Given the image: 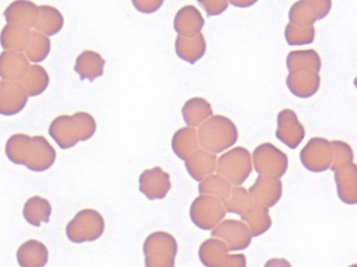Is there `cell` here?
<instances>
[{
  "instance_id": "28",
  "label": "cell",
  "mask_w": 357,
  "mask_h": 267,
  "mask_svg": "<svg viewBox=\"0 0 357 267\" xmlns=\"http://www.w3.org/2000/svg\"><path fill=\"white\" fill-rule=\"evenodd\" d=\"M287 85L289 91L298 98H310L314 94L312 90V75L306 73L304 69L289 71Z\"/></svg>"
},
{
  "instance_id": "3",
  "label": "cell",
  "mask_w": 357,
  "mask_h": 267,
  "mask_svg": "<svg viewBox=\"0 0 357 267\" xmlns=\"http://www.w3.org/2000/svg\"><path fill=\"white\" fill-rule=\"evenodd\" d=\"M144 254L146 267H175L177 241L169 233H152L144 241Z\"/></svg>"
},
{
  "instance_id": "33",
  "label": "cell",
  "mask_w": 357,
  "mask_h": 267,
  "mask_svg": "<svg viewBox=\"0 0 357 267\" xmlns=\"http://www.w3.org/2000/svg\"><path fill=\"white\" fill-rule=\"evenodd\" d=\"M132 3L142 14H154L162 8L165 0H132Z\"/></svg>"
},
{
  "instance_id": "4",
  "label": "cell",
  "mask_w": 357,
  "mask_h": 267,
  "mask_svg": "<svg viewBox=\"0 0 357 267\" xmlns=\"http://www.w3.org/2000/svg\"><path fill=\"white\" fill-rule=\"evenodd\" d=\"M252 155L245 147H234L218 158L216 174L226 178L234 186L243 185L252 174Z\"/></svg>"
},
{
  "instance_id": "26",
  "label": "cell",
  "mask_w": 357,
  "mask_h": 267,
  "mask_svg": "<svg viewBox=\"0 0 357 267\" xmlns=\"http://www.w3.org/2000/svg\"><path fill=\"white\" fill-rule=\"evenodd\" d=\"M232 184L218 174H210L199 184V193L216 197L225 203L230 197Z\"/></svg>"
},
{
  "instance_id": "2",
  "label": "cell",
  "mask_w": 357,
  "mask_h": 267,
  "mask_svg": "<svg viewBox=\"0 0 357 267\" xmlns=\"http://www.w3.org/2000/svg\"><path fill=\"white\" fill-rule=\"evenodd\" d=\"M202 148L218 155L230 149L238 140V130L228 117L213 115L197 130Z\"/></svg>"
},
{
  "instance_id": "11",
  "label": "cell",
  "mask_w": 357,
  "mask_h": 267,
  "mask_svg": "<svg viewBox=\"0 0 357 267\" xmlns=\"http://www.w3.org/2000/svg\"><path fill=\"white\" fill-rule=\"evenodd\" d=\"M29 94L20 82H0V114L10 116L22 111Z\"/></svg>"
},
{
  "instance_id": "7",
  "label": "cell",
  "mask_w": 357,
  "mask_h": 267,
  "mask_svg": "<svg viewBox=\"0 0 357 267\" xmlns=\"http://www.w3.org/2000/svg\"><path fill=\"white\" fill-rule=\"evenodd\" d=\"M255 171L259 176L282 178L289 167V159L280 149L272 143L258 145L252 155Z\"/></svg>"
},
{
  "instance_id": "5",
  "label": "cell",
  "mask_w": 357,
  "mask_h": 267,
  "mask_svg": "<svg viewBox=\"0 0 357 267\" xmlns=\"http://www.w3.org/2000/svg\"><path fill=\"white\" fill-rule=\"evenodd\" d=\"M105 232V220L100 212L93 209L79 211L67 226L69 241L75 243L98 241Z\"/></svg>"
},
{
  "instance_id": "10",
  "label": "cell",
  "mask_w": 357,
  "mask_h": 267,
  "mask_svg": "<svg viewBox=\"0 0 357 267\" xmlns=\"http://www.w3.org/2000/svg\"><path fill=\"white\" fill-rule=\"evenodd\" d=\"M250 195L254 205L272 208L280 201L282 195V183L274 176H259L253 186L250 187Z\"/></svg>"
},
{
  "instance_id": "8",
  "label": "cell",
  "mask_w": 357,
  "mask_h": 267,
  "mask_svg": "<svg viewBox=\"0 0 357 267\" xmlns=\"http://www.w3.org/2000/svg\"><path fill=\"white\" fill-rule=\"evenodd\" d=\"M211 237L224 241L230 252L243 251L248 249L253 238L247 224L243 220H235L220 222L211 231Z\"/></svg>"
},
{
  "instance_id": "24",
  "label": "cell",
  "mask_w": 357,
  "mask_h": 267,
  "mask_svg": "<svg viewBox=\"0 0 357 267\" xmlns=\"http://www.w3.org/2000/svg\"><path fill=\"white\" fill-rule=\"evenodd\" d=\"M241 220L247 224L252 236H261L270 230L272 218H270L268 208L254 205L249 211L241 216Z\"/></svg>"
},
{
  "instance_id": "20",
  "label": "cell",
  "mask_w": 357,
  "mask_h": 267,
  "mask_svg": "<svg viewBox=\"0 0 357 267\" xmlns=\"http://www.w3.org/2000/svg\"><path fill=\"white\" fill-rule=\"evenodd\" d=\"M229 252V247L224 241L211 237L199 247V261L205 267H222L228 257Z\"/></svg>"
},
{
  "instance_id": "35",
  "label": "cell",
  "mask_w": 357,
  "mask_h": 267,
  "mask_svg": "<svg viewBox=\"0 0 357 267\" xmlns=\"http://www.w3.org/2000/svg\"><path fill=\"white\" fill-rule=\"evenodd\" d=\"M258 0H229V3L237 8H248L257 3Z\"/></svg>"
},
{
  "instance_id": "25",
  "label": "cell",
  "mask_w": 357,
  "mask_h": 267,
  "mask_svg": "<svg viewBox=\"0 0 357 267\" xmlns=\"http://www.w3.org/2000/svg\"><path fill=\"white\" fill-rule=\"evenodd\" d=\"M64 25V17L54 6H39V19L36 24V31L50 37L56 35Z\"/></svg>"
},
{
  "instance_id": "29",
  "label": "cell",
  "mask_w": 357,
  "mask_h": 267,
  "mask_svg": "<svg viewBox=\"0 0 357 267\" xmlns=\"http://www.w3.org/2000/svg\"><path fill=\"white\" fill-rule=\"evenodd\" d=\"M253 206L254 203L249 191L241 186L232 187L230 197L224 203L225 209L228 213L241 216L249 211Z\"/></svg>"
},
{
  "instance_id": "13",
  "label": "cell",
  "mask_w": 357,
  "mask_h": 267,
  "mask_svg": "<svg viewBox=\"0 0 357 267\" xmlns=\"http://www.w3.org/2000/svg\"><path fill=\"white\" fill-rule=\"evenodd\" d=\"M3 15L8 24L31 29L39 19V6L29 0H16L6 8Z\"/></svg>"
},
{
  "instance_id": "23",
  "label": "cell",
  "mask_w": 357,
  "mask_h": 267,
  "mask_svg": "<svg viewBox=\"0 0 357 267\" xmlns=\"http://www.w3.org/2000/svg\"><path fill=\"white\" fill-rule=\"evenodd\" d=\"M199 136L195 128H182L176 132L172 139V148L178 159L183 161L199 149Z\"/></svg>"
},
{
  "instance_id": "1",
  "label": "cell",
  "mask_w": 357,
  "mask_h": 267,
  "mask_svg": "<svg viewBox=\"0 0 357 267\" xmlns=\"http://www.w3.org/2000/svg\"><path fill=\"white\" fill-rule=\"evenodd\" d=\"M96 132V121L85 112L75 113L73 116L58 117L50 128V136L63 149L71 148L79 141L89 140Z\"/></svg>"
},
{
  "instance_id": "22",
  "label": "cell",
  "mask_w": 357,
  "mask_h": 267,
  "mask_svg": "<svg viewBox=\"0 0 357 267\" xmlns=\"http://www.w3.org/2000/svg\"><path fill=\"white\" fill-rule=\"evenodd\" d=\"M31 31L26 27L6 24L0 33L2 48L10 52H25L31 41Z\"/></svg>"
},
{
  "instance_id": "16",
  "label": "cell",
  "mask_w": 357,
  "mask_h": 267,
  "mask_svg": "<svg viewBox=\"0 0 357 267\" xmlns=\"http://www.w3.org/2000/svg\"><path fill=\"white\" fill-rule=\"evenodd\" d=\"M29 68V60L22 52L4 50L0 54V77L4 81H22Z\"/></svg>"
},
{
  "instance_id": "30",
  "label": "cell",
  "mask_w": 357,
  "mask_h": 267,
  "mask_svg": "<svg viewBox=\"0 0 357 267\" xmlns=\"http://www.w3.org/2000/svg\"><path fill=\"white\" fill-rule=\"evenodd\" d=\"M50 52V40L47 36L40 31H31V41L25 49L27 60L33 63H40L47 58Z\"/></svg>"
},
{
  "instance_id": "27",
  "label": "cell",
  "mask_w": 357,
  "mask_h": 267,
  "mask_svg": "<svg viewBox=\"0 0 357 267\" xmlns=\"http://www.w3.org/2000/svg\"><path fill=\"white\" fill-rule=\"evenodd\" d=\"M21 83L24 86L29 96L35 98L47 89L48 84H50V75L43 67L39 66V65H33V66H29V70Z\"/></svg>"
},
{
  "instance_id": "18",
  "label": "cell",
  "mask_w": 357,
  "mask_h": 267,
  "mask_svg": "<svg viewBox=\"0 0 357 267\" xmlns=\"http://www.w3.org/2000/svg\"><path fill=\"white\" fill-rule=\"evenodd\" d=\"M106 61L98 52L85 50L75 61V71L82 81L94 82L104 75Z\"/></svg>"
},
{
  "instance_id": "37",
  "label": "cell",
  "mask_w": 357,
  "mask_h": 267,
  "mask_svg": "<svg viewBox=\"0 0 357 267\" xmlns=\"http://www.w3.org/2000/svg\"><path fill=\"white\" fill-rule=\"evenodd\" d=\"M351 267H357V266H352Z\"/></svg>"
},
{
  "instance_id": "21",
  "label": "cell",
  "mask_w": 357,
  "mask_h": 267,
  "mask_svg": "<svg viewBox=\"0 0 357 267\" xmlns=\"http://www.w3.org/2000/svg\"><path fill=\"white\" fill-rule=\"evenodd\" d=\"M335 174L340 199L347 204L357 203V166L349 163Z\"/></svg>"
},
{
  "instance_id": "12",
  "label": "cell",
  "mask_w": 357,
  "mask_h": 267,
  "mask_svg": "<svg viewBox=\"0 0 357 267\" xmlns=\"http://www.w3.org/2000/svg\"><path fill=\"white\" fill-rule=\"evenodd\" d=\"M276 137L284 143L289 148H297L298 145L303 140L305 131L301 123L298 121L297 115L291 110H283L278 114L277 119Z\"/></svg>"
},
{
  "instance_id": "31",
  "label": "cell",
  "mask_w": 357,
  "mask_h": 267,
  "mask_svg": "<svg viewBox=\"0 0 357 267\" xmlns=\"http://www.w3.org/2000/svg\"><path fill=\"white\" fill-rule=\"evenodd\" d=\"M312 27L303 31V26H297L289 23L285 29V38L289 45H301L312 43Z\"/></svg>"
},
{
  "instance_id": "36",
  "label": "cell",
  "mask_w": 357,
  "mask_h": 267,
  "mask_svg": "<svg viewBox=\"0 0 357 267\" xmlns=\"http://www.w3.org/2000/svg\"><path fill=\"white\" fill-rule=\"evenodd\" d=\"M264 267H291V264L285 259H271L264 264Z\"/></svg>"
},
{
  "instance_id": "15",
  "label": "cell",
  "mask_w": 357,
  "mask_h": 267,
  "mask_svg": "<svg viewBox=\"0 0 357 267\" xmlns=\"http://www.w3.org/2000/svg\"><path fill=\"white\" fill-rule=\"evenodd\" d=\"M216 165H218L216 155L203 148L197 149L185 160V168L187 172L197 182H202L210 174H213L216 170Z\"/></svg>"
},
{
  "instance_id": "32",
  "label": "cell",
  "mask_w": 357,
  "mask_h": 267,
  "mask_svg": "<svg viewBox=\"0 0 357 267\" xmlns=\"http://www.w3.org/2000/svg\"><path fill=\"white\" fill-rule=\"evenodd\" d=\"M208 17L220 16L228 10L229 0H197Z\"/></svg>"
},
{
  "instance_id": "19",
  "label": "cell",
  "mask_w": 357,
  "mask_h": 267,
  "mask_svg": "<svg viewBox=\"0 0 357 267\" xmlns=\"http://www.w3.org/2000/svg\"><path fill=\"white\" fill-rule=\"evenodd\" d=\"M183 121L191 128L199 127L213 116L211 104L205 98H193L187 100L182 108Z\"/></svg>"
},
{
  "instance_id": "14",
  "label": "cell",
  "mask_w": 357,
  "mask_h": 267,
  "mask_svg": "<svg viewBox=\"0 0 357 267\" xmlns=\"http://www.w3.org/2000/svg\"><path fill=\"white\" fill-rule=\"evenodd\" d=\"M205 26L202 13L193 6L181 8L174 19V29L178 36L191 38L199 35Z\"/></svg>"
},
{
  "instance_id": "6",
  "label": "cell",
  "mask_w": 357,
  "mask_h": 267,
  "mask_svg": "<svg viewBox=\"0 0 357 267\" xmlns=\"http://www.w3.org/2000/svg\"><path fill=\"white\" fill-rule=\"evenodd\" d=\"M224 203L216 197L201 194L190 206L191 222L204 231H212L226 216Z\"/></svg>"
},
{
  "instance_id": "34",
  "label": "cell",
  "mask_w": 357,
  "mask_h": 267,
  "mask_svg": "<svg viewBox=\"0 0 357 267\" xmlns=\"http://www.w3.org/2000/svg\"><path fill=\"white\" fill-rule=\"evenodd\" d=\"M222 267H247V258L243 254H229Z\"/></svg>"
},
{
  "instance_id": "9",
  "label": "cell",
  "mask_w": 357,
  "mask_h": 267,
  "mask_svg": "<svg viewBox=\"0 0 357 267\" xmlns=\"http://www.w3.org/2000/svg\"><path fill=\"white\" fill-rule=\"evenodd\" d=\"M172 188L171 176L162 168L146 169L139 176V190L150 201L163 199Z\"/></svg>"
},
{
  "instance_id": "17",
  "label": "cell",
  "mask_w": 357,
  "mask_h": 267,
  "mask_svg": "<svg viewBox=\"0 0 357 267\" xmlns=\"http://www.w3.org/2000/svg\"><path fill=\"white\" fill-rule=\"evenodd\" d=\"M175 49L178 59L193 65L205 56L207 43L202 33L191 38L178 35Z\"/></svg>"
}]
</instances>
